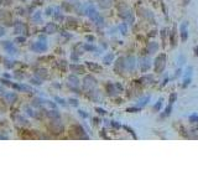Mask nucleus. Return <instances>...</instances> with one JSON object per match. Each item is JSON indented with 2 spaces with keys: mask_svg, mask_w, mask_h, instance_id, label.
<instances>
[{
  "mask_svg": "<svg viewBox=\"0 0 198 186\" xmlns=\"http://www.w3.org/2000/svg\"><path fill=\"white\" fill-rule=\"evenodd\" d=\"M191 77H192V67H188L186 71V77L183 81V87H187L191 83Z\"/></svg>",
  "mask_w": 198,
  "mask_h": 186,
  "instance_id": "20e7f679",
  "label": "nucleus"
},
{
  "mask_svg": "<svg viewBox=\"0 0 198 186\" xmlns=\"http://www.w3.org/2000/svg\"><path fill=\"white\" fill-rule=\"evenodd\" d=\"M157 49H159V45L156 42H151L150 45L147 46V52L148 53H154V52L157 51Z\"/></svg>",
  "mask_w": 198,
  "mask_h": 186,
  "instance_id": "39448f33",
  "label": "nucleus"
},
{
  "mask_svg": "<svg viewBox=\"0 0 198 186\" xmlns=\"http://www.w3.org/2000/svg\"><path fill=\"white\" fill-rule=\"evenodd\" d=\"M88 14H89V16L92 20H94V21L97 24H103V18L99 15V12L93 8V6H89V9H88Z\"/></svg>",
  "mask_w": 198,
  "mask_h": 186,
  "instance_id": "f03ea898",
  "label": "nucleus"
},
{
  "mask_svg": "<svg viewBox=\"0 0 198 186\" xmlns=\"http://www.w3.org/2000/svg\"><path fill=\"white\" fill-rule=\"evenodd\" d=\"M97 111H98V113H100V114H104V113H105V111H104V109H100V108H98Z\"/></svg>",
  "mask_w": 198,
  "mask_h": 186,
  "instance_id": "2eb2a0df",
  "label": "nucleus"
},
{
  "mask_svg": "<svg viewBox=\"0 0 198 186\" xmlns=\"http://www.w3.org/2000/svg\"><path fill=\"white\" fill-rule=\"evenodd\" d=\"M176 98H177V94H176V93H172L171 96H170V104H173Z\"/></svg>",
  "mask_w": 198,
  "mask_h": 186,
  "instance_id": "ddd939ff",
  "label": "nucleus"
},
{
  "mask_svg": "<svg viewBox=\"0 0 198 186\" xmlns=\"http://www.w3.org/2000/svg\"><path fill=\"white\" fill-rule=\"evenodd\" d=\"M123 128H124V129H126V130H128V132H129L130 134H132V136H134V138H136V135H135V133H134V130H132V129L128 128V127H126V125H124Z\"/></svg>",
  "mask_w": 198,
  "mask_h": 186,
  "instance_id": "4468645a",
  "label": "nucleus"
},
{
  "mask_svg": "<svg viewBox=\"0 0 198 186\" xmlns=\"http://www.w3.org/2000/svg\"><path fill=\"white\" fill-rule=\"evenodd\" d=\"M148 101H150V96H146V97L139 99V102H138V107H140V108L145 107V106L147 104V102H148Z\"/></svg>",
  "mask_w": 198,
  "mask_h": 186,
  "instance_id": "423d86ee",
  "label": "nucleus"
},
{
  "mask_svg": "<svg viewBox=\"0 0 198 186\" xmlns=\"http://www.w3.org/2000/svg\"><path fill=\"white\" fill-rule=\"evenodd\" d=\"M140 111H141L140 107H132V108L126 109V112H129V113H136V112H140Z\"/></svg>",
  "mask_w": 198,
  "mask_h": 186,
  "instance_id": "9d476101",
  "label": "nucleus"
},
{
  "mask_svg": "<svg viewBox=\"0 0 198 186\" xmlns=\"http://www.w3.org/2000/svg\"><path fill=\"white\" fill-rule=\"evenodd\" d=\"M161 107H162V98H161V99H159V101L156 102V104L154 106V109H155V111H160Z\"/></svg>",
  "mask_w": 198,
  "mask_h": 186,
  "instance_id": "9b49d317",
  "label": "nucleus"
},
{
  "mask_svg": "<svg viewBox=\"0 0 198 186\" xmlns=\"http://www.w3.org/2000/svg\"><path fill=\"white\" fill-rule=\"evenodd\" d=\"M194 51H196V56H198V47L197 46L194 47Z\"/></svg>",
  "mask_w": 198,
  "mask_h": 186,
  "instance_id": "f3484780",
  "label": "nucleus"
},
{
  "mask_svg": "<svg viewBox=\"0 0 198 186\" xmlns=\"http://www.w3.org/2000/svg\"><path fill=\"white\" fill-rule=\"evenodd\" d=\"M150 66H151L150 61H148V60H144L143 62H141V65H140V67H141V71H143V72L147 71L148 68H150Z\"/></svg>",
  "mask_w": 198,
  "mask_h": 186,
  "instance_id": "0eeeda50",
  "label": "nucleus"
},
{
  "mask_svg": "<svg viewBox=\"0 0 198 186\" xmlns=\"http://www.w3.org/2000/svg\"><path fill=\"white\" fill-rule=\"evenodd\" d=\"M113 58H114V55H113V53H108L107 56L104 57V62H105V63H107V65H109L110 62L113 61Z\"/></svg>",
  "mask_w": 198,
  "mask_h": 186,
  "instance_id": "1a4fd4ad",
  "label": "nucleus"
},
{
  "mask_svg": "<svg viewBox=\"0 0 198 186\" xmlns=\"http://www.w3.org/2000/svg\"><path fill=\"white\" fill-rule=\"evenodd\" d=\"M189 1H191V0H183V4H185V5H188Z\"/></svg>",
  "mask_w": 198,
  "mask_h": 186,
  "instance_id": "dca6fc26",
  "label": "nucleus"
},
{
  "mask_svg": "<svg viewBox=\"0 0 198 186\" xmlns=\"http://www.w3.org/2000/svg\"><path fill=\"white\" fill-rule=\"evenodd\" d=\"M180 34H181V41L185 42L188 37V23L185 21L181 24V27H180Z\"/></svg>",
  "mask_w": 198,
  "mask_h": 186,
  "instance_id": "7ed1b4c3",
  "label": "nucleus"
},
{
  "mask_svg": "<svg viewBox=\"0 0 198 186\" xmlns=\"http://www.w3.org/2000/svg\"><path fill=\"white\" fill-rule=\"evenodd\" d=\"M189 122H191V123H197V122H198V115H197V114L189 115Z\"/></svg>",
  "mask_w": 198,
  "mask_h": 186,
  "instance_id": "f8f14e48",
  "label": "nucleus"
},
{
  "mask_svg": "<svg viewBox=\"0 0 198 186\" xmlns=\"http://www.w3.org/2000/svg\"><path fill=\"white\" fill-rule=\"evenodd\" d=\"M171 112H172V104H170V103H168V106L166 107L165 113L162 114V117H168L170 114H171Z\"/></svg>",
  "mask_w": 198,
  "mask_h": 186,
  "instance_id": "6e6552de",
  "label": "nucleus"
},
{
  "mask_svg": "<svg viewBox=\"0 0 198 186\" xmlns=\"http://www.w3.org/2000/svg\"><path fill=\"white\" fill-rule=\"evenodd\" d=\"M165 66H166V56L162 53V55H160V56H157V58L155 60L154 70H155V72H161V71H164Z\"/></svg>",
  "mask_w": 198,
  "mask_h": 186,
  "instance_id": "f257e3e1",
  "label": "nucleus"
}]
</instances>
